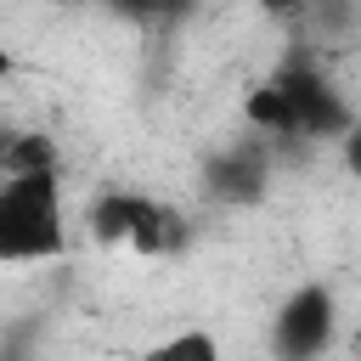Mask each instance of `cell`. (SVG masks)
<instances>
[{
    "instance_id": "cell-7",
    "label": "cell",
    "mask_w": 361,
    "mask_h": 361,
    "mask_svg": "<svg viewBox=\"0 0 361 361\" xmlns=\"http://www.w3.org/2000/svg\"><path fill=\"white\" fill-rule=\"evenodd\" d=\"M259 180H265V164L248 158V152H231V158L214 169V192H220V197H259Z\"/></svg>"
},
{
    "instance_id": "cell-3",
    "label": "cell",
    "mask_w": 361,
    "mask_h": 361,
    "mask_svg": "<svg viewBox=\"0 0 361 361\" xmlns=\"http://www.w3.org/2000/svg\"><path fill=\"white\" fill-rule=\"evenodd\" d=\"M338 333V305L327 282H299L271 316V355L276 361H322Z\"/></svg>"
},
{
    "instance_id": "cell-10",
    "label": "cell",
    "mask_w": 361,
    "mask_h": 361,
    "mask_svg": "<svg viewBox=\"0 0 361 361\" xmlns=\"http://www.w3.org/2000/svg\"><path fill=\"white\" fill-rule=\"evenodd\" d=\"M124 17H164V11H175L180 0H113Z\"/></svg>"
},
{
    "instance_id": "cell-2",
    "label": "cell",
    "mask_w": 361,
    "mask_h": 361,
    "mask_svg": "<svg viewBox=\"0 0 361 361\" xmlns=\"http://www.w3.org/2000/svg\"><path fill=\"white\" fill-rule=\"evenodd\" d=\"M90 237L124 243L135 254H169L180 243V220L147 192H102L90 203Z\"/></svg>"
},
{
    "instance_id": "cell-5",
    "label": "cell",
    "mask_w": 361,
    "mask_h": 361,
    "mask_svg": "<svg viewBox=\"0 0 361 361\" xmlns=\"http://www.w3.org/2000/svg\"><path fill=\"white\" fill-rule=\"evenodd\" d=\"M243 118H248L259 135H299L293 96L282 90V79H276V73H271L265 85H254V90H248V102H243Z\"/></svg>"
},
{
    "instance_id": "cell-9",
    "label": "cell",
    "mask_w": 361,
    "mask_h": 361,
    "mask_svg": "<svg viewBox=\"0 0 361 361\" xmlns=\"http://www.w3.org/2000/svg\"><path fill=\"white\" fill-rule=\"evenodd\" d=\"M338 152H344V169H350V175H361V118L338 135Z\"/></svg>"
},
{
    "instance_id": "cell-11",
    "label": "cell",
    "mask_w": 361,
    "mask_h": 361,
    "mask_svg": "<svg viewBox=\"0 0 361 361\" xmlns=\"http://www.w3.org/2000/svg\"><path fill=\"white\" fill-rule=\"evenodd\" d=\"M259 6H265L271 17H299V11H305V0H259Z\"/></svg>"
},
{
    "instance_id": "cell-1",
    "label": "cell",
    "mask_w": 361,
    "mask_h": 361,
    "mask_svg": "<svg viewBox=\"0 0 361 361\" xmlns=\"http://www.w3.org/2000/svg\"><path fill=\"white\" fill-rule=\"evenodd\" d=\"M68 254V214H62V180L51 169L6 175L0 186V259L34 265Z\"/></svg>"
},
{
    "instance_id": "cell-8",
    "label": "cell",
    "mask_w": 361,
    "mask_h": 361,
    "mask_svg": "<svg viewBox=\"0 0 361 361\" xmlns=\"http://www.w3.org/2000/svg\"><path fill=\"white\" fill-rule=\"evenodd\" d=\"M0 164H6V175H23V169H51V164H56V152H51V141H45V135H11Z\"/></svg>"
},
{
    "instance_id": "cell-4",
    "label": "cell",
    "mask_w": 361,
    "mask_h": 361,
    "mask_svg": "<svg viewBox=\"0 0 361 361\" xmlns=\"http://www.w3.org/2000/svg\"><path fill=\"white\" fill-rule=\"evenodd\" d=\"M282 90L293 96V113H299V135H344L355 124V113L344 107V96L333 90V79L316 68V62H288L276 68Z\"/></svg>"
},
{
    "instance_id": "cell-6",
    "label": "cell",
    "mask_w": 361,
    "mask_h": 361,
    "mask_svg": "<svg viewBox=\"0 0 361 361\" xmlns=\"http://www.w3.org/2000/svg\"><path fill=\"white\" fill-rule=\"evenodd\" d=\"M141 361H226L220 355V338L209 327H175L169 338H158Z\"/></svg>"
}]
</instances>
